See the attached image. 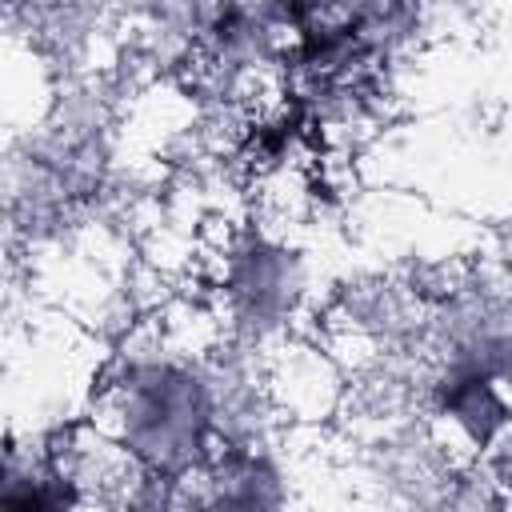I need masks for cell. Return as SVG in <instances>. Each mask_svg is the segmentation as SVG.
Segmentation results:
<instances>
[]
</instances>
